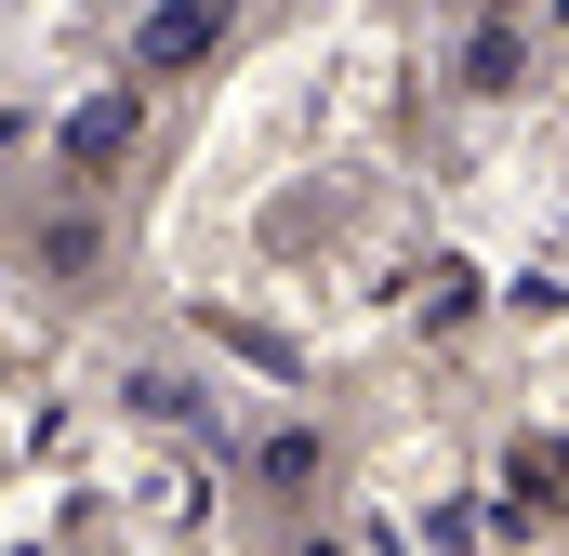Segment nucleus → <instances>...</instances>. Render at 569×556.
I'll return each mask as SVG.
<instances>
[{"mask_svg":"<svg viewBox=\"0 0 569 556\" xmlns=\"http://www.w3.org/2000/svg\"><path fill=\"white\" fill-rule=\"evenodd\" d=\"M226 40H239V0H159L133 27V67L146 80H186V67H212Z\"/></svg>","mask_w":569,"mask_h":556,"instance_id":"f257e3e1","label":"nucleus"}]
</instances>
